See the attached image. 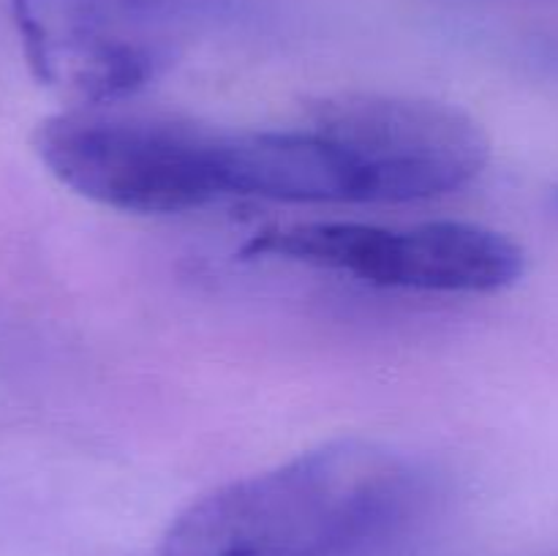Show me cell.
<instances>
[{
  "label": "cell",
  "mask_w": 558,
  "mask_h": 556,
  "mask_svg": "<svg viewBox=\"0 0 558 556\" xmlns=\"http://www.w3.org/2000/svg\"><path fill=\"white\" fill-rule=\"evenodd\" d=\"M245 259H283L387 289L488 294L523 276V249L496 229L466 221L376 227L308 221L256 232Z\"/></svg>",
  "instance_id": "277c9868"
},
{
  "label": "cell",
  "mask_w": 558,
  "mask_h": 556,
  "mask_svg": "<svg viewBox=\"0 0 558 556\" xmlns=\"http://www.w3.org/2000/svg\"><path fill=\"white\" fill-rule=\"evenodd\" d=\"M550 205H554V210H556V216H558V189L554 191V200H550Z\"/></svg>",
  "instance_id": "8992f818"
},
{
  "label": "cell",
  "mask_w": 558,
  "mask_h": 556,
  "mask_svg": "<svg viewBox=\"0 0 558 556\" xmlns=\"http://www.w3.org/2000/svg\"><path fill=\"white\" fill-rule=\"evenodd\" d=\"M33 150L85 200L169 216L238 194V131L156 114L69 109L38 123Z\"/></svg>",
  "instance_id": "7a4b0ae2"
},
{
  "label": "cell",
  "mask_w": 558,
  "mask_h": 556,
  "mask_svg": "<svg viewBox=\"0 0 558 556\" xmlns=\"http://www.w3.org/2000/svg\"><path fill=\"white\" fill-rule=\"evenodd\" d=\"M33 76L76 109L142 90L174 63L172 0H11Z\"/></svg>",
  "instance_id": "5b68a950"
},
{
  "label": "cell",
  "mask_w": 558,
  "mask_h": 556,
  "mask_svg": "<svg viewBox=\"0 0 558 556\" xmlns=\"http://www.w3.org/2000/svg\"><path fill=\"white\" fill-rule=\"evenodd\" d=\"M314 145L327 202H420L472 183L488 136L461 109L425 98L347 93L300 123Z\"/></svg>",
  "instance_id": "3957f363"
},
{
  "label": "cell",
  "mask_w": 558,
  "mask_h": 556,
  "mask_svg": "<svg viewBox=\"0 0 558 556\" xmlns=\"http://www.w3.org/2000/svg\"><path fill=\"white\" fill-rule=\"evenodd\" d=\"M417 474L401 452L336 439L185 507L161 556H349L407 518Z\"/></svg>",
  "instance_id": "6da1fadb"
}]
</instances>
